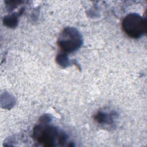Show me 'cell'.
Returning a JSON list of instances; mask_svg holds the SVG:
<instances>
[{"label": "cell", "instance_id": "6da1fadb", "mask_svg": "<svg viewBox=\"0 0 147 147\" xmlns=\"http://www.w3.org/2000/svg\"><path fill=\"white\" fill-rule=\"evenodd\" d=\"M33 133L34 138L38 143L46 146L56 145L55 142L57 141L59 143L65 142L67 139L65 134H60L55 127L48 125L36 126Z\"/></svg>", "mask_w": 147, "mask_h": 147}, {"label": "cell", "instance_id": "7a4b0ae2", "mask_svg": "<svg viewBox=\"0 0 147 147\" xmlns=\"http://www.w3.org/2000/svg\"><path fill=\"white\" fill-rule=\"evenodd\" d=\"M122 28L128 36L138 38L146 32V20L137 13H130L124 17Z\"/></svg>", "mask_w": 147, "mask_h": 147}, {"label": "cell", "instance_id": "3957f363", "mask_svg": "<svg viewBox=\"0 0 147 147\" xmlns=\"http://www.w3.org/2000/svg\"><path fill=\"white\" fill-rule=\"evenodd\" d=\"M83 40L80 33L74 28H65L61 32L57 41V44L61 51L71 53L79 49Z\"/></svg>", "mask_w": 147, "mask_h": 147}, {"label": "cell", "instance_id": "277c9868", "mask_svg": "<svg viewBox=\"0 0 147 147\" xmlns=\"http://www.w3.org/2000/svg\"><path fill=\"white\" fill-rule=\"evenodd\" d=\"M111 114H108L103 112H98L95 116V119L100 123H110L112 120Z\"/></svg>", "mask_w": 147, "mask_h": 147}]
</instances>
